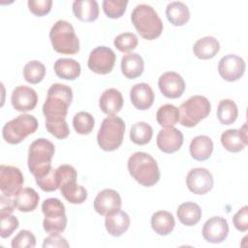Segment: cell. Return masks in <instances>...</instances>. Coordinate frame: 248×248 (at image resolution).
I'll return each instance as SVG.
<instances>
[{
    "label": "cell",
    "instance_id": "6da1fadb",
    "mask_svg": "<svg viewBox=\"0 0 248 248\" xmlns=\"http://www.w3.org/2000/svg\"><path fill=\"white\" fill-rule=\"evenodd\" d=\"M130 175L140 185L151 187L160 179V170L155 159L145 152H136L127 163Z\"/></svg>",
    "mask_w": 248,
    "mask_h": 248
},
{
    "label": "cell",
    "instance_id": "7a4b0ae2",
    "mask_svg": "<svg viewBox=\"0 0 248 248\" xmlns=\"http://www.w3.org/2000/svg\"><path fill=\"white\" fill-rule=\"evenodd\" d=\"M131 20L138 33L145 40H155L162 34V19L157 12L147 4L136 6L132 12Z\"/></svg>",
    "mask_w": 248,
    "mask_h": 248
},
{
    "label": "cell",
    "instance_id": "3957f363",
    "mask_svg": "<svg viewBox=\"0 0 248 248\" xmlns=\"http://www.w3.org/2000/svg\"><path fill=\"white\" fill-rule=\"evenodd\" d=\"M72 101L73 91L70 86L53 83L47 90V96L43 105V113L46 118H65Z\"/></svg>",
    "mask_w": 248,
    "mask_h": 248
},
{
    "label": "cell",
    "instance_id": "277c9868",
    "mask_svg": "<svg viewBox=\"0 0 248 248\" xmlns=\"http://www.w3.org/2000/svg\"><path fill=\"white\" fill-rule=\"evenodd\" d=\"M53 49L61 54H76L79 51V41L73 25L67 20H57L49 31Z\"/></svg>",
    "mask_w": 248,
    "mask_h": 248
},
{
    "label": "cell",
    "instance_id": "5b68a950",
    "mask_svg": "<svg viewBox=\"0 0 248 248\" xmlns=\"http://www.w3.org/2000/svg\"><path fill=\"white\" fill-rule=\"evenodd\" d=\"M54 144L44 138L34 140L28 150V169L37 177L51 168V159L54 155Z\"/></svg>",
    "mask_w": 248,
    "mask_h": 248
},
{
    "label": "cell",
    "instance_id": "8992f818",
    "mask_svg": "<svg viewBox=\"0 0 248 248\" xmlns=\"http://www.w3.org/2000/svg\"><path fill=\"white\" fill-rule=\"evenodd\" d=\"M125 133V123L122 118L110 115L106 117L99 129L97 141L105 151L116 150L122 143Z\"/></svg>",
    "mask_w": 248,
    "mask_h": 248
},
{
    "label": "cell",
    "instance_id": "52a82bcc",
    "mask_svg": "<svg viewBox=\"0 0 248 248\" xmlns=\"http://www.w3.org/2000/svg\"><path fill=\"white\" fill-rule=\"evenodd\" d=\"M211 109L207 98L202 95H195L183 102L179 110V122L184 127H195L202 119L208 116Z\"/></svg>",
    "mask_w": 248,
    "mask_h": 248
},
{
    "label": "cell",
    "instance_id": "ba28073f",
    "mask_svg": "<svg viewBox=\"0 0 248 248\" xmlns=\"http://www.w3.org/2000/svg\"><path fill=\"white\" fill-rule=\"evenodd\" d=\"M42 211L45 215L44 230L48 234H60L67 226V217L63 202L56 198H49L43 202Z\"/></svg>",
    "mask_w": 248,
    "mask_h": 248
},
{
    "label": "cell",
    "instance_id": "9c48e42d",
    "mask_svg": "<svg viewBox=\"0 0 248 248\" xmlns=\"http://www.w3.org/2000/svg\"><path fill=\"white\" fill-rule=\"evenodd\" d=\"M38 128V120L30 114H20L7 122L2 129V136L6 142L17 144Z\"/></svg>",
    "mask_w": 248,
    "mask_h": 248
},
{
    "label": "cell",
    "instance_id": "30bf717a",
    "mask_svg": "<svg viewBox=\"0 0 248 248\" xmlns=\"http://www.w3.org/2000/svg\"><path fill=\"white\" fill-rule=\"evenodd\" d=\"M115 60L116 56L111 48L104 46H97L90 52L87 66L98 75H107L113 69Z\"/></svg>",
    "mask_w": 248,
    "mask_h": 248
},
{
    "label": "cell",
    "instance_id": "8fae6325",
    "mask_svg": "<svg viewBox=\"0 0 248 248\" xmlns=\"http://www.w3.org/2000/svg\"><path fill=\"white\" fill-rule=\"evenodd\" d=\"M24 179L20 170L14 166H0V190L2 195L14 197L21 190Z\"/></svg>",
    "mask_w": 248,
    "mask_h": 248
},
{
    "label": "cell",
    "instance_id": "7c38bea8",
    "mask_svg": "<svg viewBox=\"0 0 248 248\" xmlns=\"http://www.w3.org/2000/svg\"><path fill=\"white\" fill-rule=\"evenodd\" d=\"M245 61L240 56L228 54L223 56L218 63V72L227 81L238 80L245 72Z\"/></svg>",
    "mask_w": 248,
    "mask_h": 248
},
{
    "label": "cell",
    "instance_id": "4fadbf2b",
    "mask_svg": "<svg viewBox=\"0 0 248 248\" xmlns=\"http://www.w3.org/2000/svg\"><path fill=\"white\" fill-rule=\"evenodd\" d=\"M213 176L204 168L192 169L186 176L188 189L197 195H204L213 187Z\"/></svg>",
    "mask_w": 248,
    "mask_h": 248
},
{
    "label": "cell",
    "instance_id": "5bb4252c",
    "mask_svg": "<svg viewBox=\"0 0 248 248\" xmlns=\"http://www.w3.org/2000/svg\"><path fill=\"white\" fill-rule=\"evenodd\" d=\"M158 86L162 94L169 99L179 98L185 90V81L176 72H166L160 76Z\"/></svg>",
    "mask_w": 248,
    "mask_h": 248
},
{
    "label": "cell",
    "instance_id": "9a60e30c",
    "mask_svg": "<svg viewBox=\"0 0 248 248\" xmlns=\"http://www.w3.org/2000/svg\"><path fill=\"white\" fill-rule=\"evenodd\" d=\"M202 232L207 242L221 243L229 234L228 222L221 216H213L204 223Z\"/></svg>",
    "mask_w": 248,
    "mask_h": 248
},
{
    "label": "cell",
    "instance_id": "2e32d148",
    "mask_svg": "<svg viewBox=\"0 0 248 248\" xmlns=\"http://www.w3.org/2000/svg\"><path fill=\"white\" fill-rule=\"evenodd\" d=\"M11 102L16 110L29 111L35 108L38 103V95L33 88L20 85L13 90Z\"/></svg>",
    "mask_w": 248,
    "mask_h": 248
},
{
    "label": "cell",
    "instance_id": "e0dca14e",
    "mask_svg": "<svg viewBox=\"0 0 248 248\" xmlns=\"http://www.w3.org/2000/svg\"><path fill=\"white\" fill-rule=\"evenodd\" d=\"M93 205L97 213L106 216L114 210L120 209L121 198L115 190L104 189L97 194Z\"/></svg>",
    "mask_w": 248,
    "mask_h": 248
},
{
    "label": "cell",
    "instance_id": "ac0fdd59",
    "mask_svg": "<svg viewBox=\"0 0 248 248\" xmlns=\"http://www.w3.org/2000/svg\"><path fill=\"white\" fill-rule=\"evenodd\" d=\"M183 143V134L174 127L165 128L159 131L157 136L158 148L168 154L180 149Z\"/></svg>",
    "mask_w": 248,
    "mask_h": 248
},
{
    "label": "cell",
    "instance_id": "d6986e66",
    "mask_svg": "<svg viewBox=\"0 0 248 248\" xmlns=\"http://www.w3.org/2000/svg\"><path fill=\"white\" fill-rule=\"evenodd\" d=\"M221 143L230 152L236 153L243 150L247 143V124L244 123L239 130L229 129L222 133Z\"/></svg>",
    "mask_w": 248,
    "mask_h": 248
},
{
    "label": "cell",
    "instance_id": "ffe728a7",
    "mask_svg": "<svg viewBox=\"0 0 248 248\" xmlns=\"http://www.w3.org/2000/svg\"><path fill=\"white\" fill-rule=\"evenodd\" d=\"M130 99L136 108L145 110L153 105L154 92L147 83H137L131 88Z\"/></svg>",
    "mask_w": 248,
    "mask_h": 248
},
{
    "label": "cell",
    "instance_id": "44dd1931",
    "mask_svg": "<svg viewBox=\"0 0 248 248\" xmlns=\"http://www.w3.org/2000/svg\"><path fill=\"white\" fill-rule=\"evenodd\" d=\"M123 97L119 90L115 88H108L105 90L99 100V107L101 110L107 115H115L123 107Z\"/></svg>",
    "mask_w": 248,
    "mask_h": 248
},
{
    "label": "cell",
    "instance_id": "7402d4cb",
    "mask_svg": "<svg viewBox=\"0 0 248 248\" xmlns=\"http://www.w3.org/2000/svg\"><path fill=\"white\" fill-rule=\"evenodd\" d=\"M105 226L109 234L113 236H120L129 229L130 217L123 210H114L106 215Z\"/></svg>",
    "mask_w": 248,
    "mask_h": 248
},
{
    "label": "cell",
    "instance_id": "603a6c76",
    "mask_svg": "<svg viewBox=\"0 0 248 248\" xmlns=\"http://www.w3.org/2000/svg\"><path fill=\"white\" fill-rule=\"evenodd\" d=\"M75 16L83 22H91L98 18L99 5L95 0H76L73 2Z\"/></svg>",
    "mask_w": 248,
    "mask_h": 248
},
{
    "label": "cell",
    "instance_id": "cb8c5ba5",
    "mask_svg": "<svg viewBox=\"0 0 248 248\" xmlns=\"http://www.w3.org/2000/svg\"><path fill=\"white\" fill-rule=\"evenodd\" d=\"M143 59L138 53H127L121 59V72L125 78L134 79L143 72Z\"/></svg>",
    "mask_w": 248,
    "mask_h": 248
},
{
    "label": "cell",
    "instance_id": "d4e9b609",
    "mask_svg": "<svg viewBox=\"0 0 248 248\" xmlns=\"http://www.w3.org/2000/svg\"><path fill=\"white\" fill-rule=\"evenodd\" d=\"M220 50V44L217 39L212 36H206L199 39L194 46V54L202 60H207L213 58Z\"/></svg>",
    "mask_w": 248,
    "mask_h": 248
},
{
    "label": "cell",
    "instance_id": "484cf974",
    "mask_svg": "<svg viewBox=\"0 0 248 248\" xmlns=\"http://www.w3.org/2000/svg\"><path fill=\"white\" fill-rule=\"evenodd\" d=\"M55 75L63 79L74 80L80 75V65L72 58H59L53 66Z\"/></svg>",
    "mask_w": 248,
    "mask_h": 248
},
{
    "label": "cell",
    "instance_id": "4316f807",
    "mask_svg": "<svg viewBox=\"0 0 248 248\" xmlns=\"http://www.w3.org/2000/svg\"><path fill=\"white\" fill-rule=\"evenodd\" d=\"M213 151V142L207 136H197L190 143V154L197 161L207 160Z\"/></svg>",
    "mask_w": 248,
    "mask_h": 248
},
{
    "label": "cell",
    "instance_id": "83f0119b",
    "mask_svg": "<svg viewBox=\"0 0 248 248\" xmlns=\"http://www.w3.org/2000/svg\"><path fill=\"white\" fill-rule=\"evenodd\" d=\"M175 226L173 215L166 210L155 212L151 217V227L153 231L159 235L170 234Z\"/></svg>",
    "mask_w": 248,
    "mask_h": 248
},
{
    "label": "cell",
    "instance_id": "f1b7e54d",
    "mask_svg": "<svg viewBox=\"0 0 248 248\" xmlns=\"http://www.w3.org/2000/svg\"><path fill=\"white\" fill-rule=\"evenodd\" d=\"M39 194L33 188H23L14 196L16 208L21 212L33 211L39 202Z\"/></svg>",
    "mask_w": 248,
    "mask_h": 248
},
{
    "label": "cell",
    "instance_id": "f546056e",
    "mask_svg": "<svg viewBox=\"0 0 248 248\" xmlns=\"http://www.w3.org/2000/svg\"><path fill=\"white\" fill-rule=\"evenodd\" d=\"M166 16L168 20L174 26L184 25L190 18L189 8L180 1H173L168 4L166 8Z\"/></svg>",
    "mask_w": 248,
    "mask_h": 248
},
{
    "label": "cell",
    "instance_id": "4dcf8cb0",
    "mask_svg": "<svg viewBox=\"0 0 248 248\" xmlns=\"http://www.w3.org/2000/svg\"><path fill=\"white\" fill-rule=\"evenodd\" d=\"M176 215L181 224L190 227L199 223L202 218V209L199 204L186 202L178 206Z\"/></svg>",
    "mask_w": 248,
    "mask_h": 248
},
{
    "label": "cell",
    "instance_id": "1f68e13d",
    "mask_svg": "<svg viewBox=\"0 0 248 248\" xmlns=\"http://www.w3.org/2000/svg\"><path fill=\"white\" fill-rule=\"evenodd\" d=\"M61 195L66 201L74 204H80L87 199V191L81 185L77 184V180L69 181L60 186Z\"/></svg>",
    "mask_w": 248,
    "mask_h": 248
},
{
    "label": "cell",
    "instance_id": "d6a6232c",
    "mask_svg": "<svg viewBox=\"0 0 248 248\" xmlns=\"http://www.w3.org/2000/svg\"><path fill=\"white\" fill-rule=\"evenodd\" d=\"M238 115V109L236 104L231 99H224L220 101L217 108V117L221 124L231 125L232 124Z\"/></svg>",
    "mask_w": 248,
    "mask_h": 248
},
{
    "label": "cell",
    "instance_id": "836d02e7",
    "mask_svg": "<svg viewBox=\"0 0 248 248\" xmlns=\"http://www.w3.org/2000/svg\"><path fill=\"white\" fill-rule=\"evenodd\" d=\"M156 119L158 124L162 127H173L179 121L178 108L171 104L161 106L157 110Z\"/></svg>",
    "mask_w": 248,
    "mask_h": 248
},
{
    "label": "cell",
    "instance_id": "e575fe53",
    "mask_svg": "<svg viewBox=\"0 0 248 248\" xmlns=\"http://www.w3.org/2000/svg\"><path fill=\"white\" fill-rule=\"evenodd\" d=\"M152 127L146 122L142 121L135 123L130 131L131 140L138 145H144L148 143L152 138Z\"/></svg>",
    "mask_w": 248,
    "mask_h": 248
},
{
    "label": "cell",
    "instance_id": "d590c367",
    "mask_svg": "<svg viewBox=\"0 0 248 248\" xmlns=\"http://www.w3.org/2000/svg\"><path fill=\"white\" fill-rule=\"evenodd\" d=\"M22 73L24 79L28 83L37 84L41 82L45 78L46 67L42 62L38 60H32L24 66Z\"/></svg>",
    "mask_w": 248,
    "mask_h": 248
},
{
    "label": "cell",
    "instance_id": "8d00e7d4",
    "mask_svg": "<svg viewBox=\"0 0 248 248\" xmlns=\"http://www.w3.org/2000/svg\"><path fill=\"white\" fill-rule=\"evenodd\" d=\"M95 125L94 117L86 111H79L73 118L75 131L80 135H88L92 132Z\"/></svg>",
    "mask_w": 248,
    "mask_h": 248
},
{
    "label": "cell",
    "instance_id": "74e56055",
    "mask_svg": "<svg viewBox=\"0 0 248 248\" xmlns=\"http://www.w3.org/2000/svg\"><path fill=\"white\" fill-rule=\"evenodd\" d=\"M38 186L45 192H53L60 187L56 170L52 167L43 174L35 177Z\"/></svg>",
    "mask_w": 248,
    "mask_h": 248
},
{
    "label": "cell",
    "instance_id": "f35d334b",
    "mask_svg": "<svg viewBox=\"0 0 248 248\" xmlns=\"http://www.w3.org/2000/svg\"><path fill=\"white\" fill-rule=\"evenodd\" d=\"M46 128L52 136L59 140L66 139L70 134L65 118H46Z\"/></svg>",
    "mask_w": 248,
    "mask_h": 248
},
{
    "label": "cell",
    "instance_id": "ab89813d",
    "mask_svg": "<svg viewBox=\"0 0 248 248\" xmlns=\"http://www.w3.org/2000/svg\"><path fill=\"white\" fill-rule=\"evenodd\" d=\"M114 46L121 52L128 53L135 49L138 46V37L132 32L119 34L113 41Z\"/></svg>",
    "mask_w": 248,
    "mask_h": 248
},
{
    "label": "cell",
    "instance_id": "60d3db41",
    "mask_svg": "<svg viewBox=\"0 0 248 248\" xmlns=\"http://www.w3.org/2000/svg\"><path fill=\"white\" fill-rule=\"evenodd\" d=\"M127 5V0H104L103 10L108 17L119 18L124 15Z\"/></svg>",
    "mask_w": 248,
    "mask_h": 248
},
{
    "label": "cell",
    "instance_id": "b9f144b4",
    "mask_svg": "<svg viewBox=\"0 0 248 248\" xmlns=\"http://www.w3.org/2000/svg\"><path fill=\"white\" fill-rule=\"evenodd\" d=\"M13 248H33L36 246L35 235L27 230L20 231L12 240Z\"/></svg>",
    "mask_w": 248,
    "mask_h": 248
},
{
    "label": "cell",
    "instance_id": "7bdbcfd3",
    "mask_svg": "<svg viewBox=\"0 0 248 248\" xmlns=\"http://www.w3.org/2000/svg\"><path fill=\"white\" fill-rule=\"evenodd\" d=\"M27 4H28L29 11L33 15L37 16H44L50 12L52 1L51 0H29Z\"/></svg>",
    "mask_w": 248,
    "mask_h": 248
},
{
    "label": "cell",
    "instance_id": "ee69618b",
    "mask_svg": "<svg viewBox=\"0 0 248 248\" xmlns=\"http://www.w3.org/2000/svg\"><path fill=\"white\" fill-rule=\"evenodd\" d=\"M0 219H1L0 236L2 238H7L18 228V220L14 215L2 216L0 217Z\"/></svg>",
    "mask_w": 248,
    "mask_h": 248
},
{
    "label": "cell",
    "instance_id": "f6af8a7d",
    "mask_svg": "<svg viewBox=\"0 0 248 248\" xmlns=\"http://www.w3.org/2000/svg\"><path fill=\"white\" fill-rule=\"evenodd\" d=\"M232 223L236 230L246 232L248 230V206L241 207L232 217Z\"/></svg>",
    "mask_w": 248,
    "mask_h": 248
},
{
    "label": "cell",
    "instance_id": "bcb514c9",
    "mask_svg": "<svg viewBox=\"0 0 248 248\" xmlns=\"http://www.w3.org/2000/svg\"><path fill=\"white\" fill-rule=\"evenodd\" d=\"M16 207V206L15 203V201H14V199H12V197L1 195V197H0V217L11 215L14 212Z\"/></svg>",
    "mask_w": 248,
    "mask_h": 248
},
{
    "label": "cell",
    "instance_id": "7dc6e473",
    "mask_svg": "<svg viewBox=\"0 0 248 248\" xmlns=\"http://www.w3.org/2000/svg\"><path fill=\"white\" fill-rule=\"evenodd\" d=\"M43 247H58V248H63L69 247V243L67 242L65 237L60 236L59 234H49V236L46 237L44 239Z\"/></svg>",
    "mask_w": 248,
    "mask_h": 248
}]
</instances>
